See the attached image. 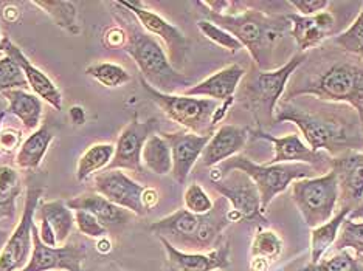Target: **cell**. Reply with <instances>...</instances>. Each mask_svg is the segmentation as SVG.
<instances>
[{
  "label": "cell",
  "instance_id": "cell-36",
  "mask_svg": "<svg viewBox=\"0 0 363 271\" xmlns=\"http://www.w3.org/2000/svg\"><path fill=\"white\" fill-rule=\"evenodd\" d=\"M334 245L335 251L352 250L356 253V258L363 262V221H356L346 217Z\"/></svg>",
  "mask_w": 363,
  "mask_h": 271
},
{
  "label": "cell",
  "instance_id": "cell-5",
  "mask_svg": "<svg viewBox=\"0 0 363 271\" xmlns=\"http://www.w3.org/2000/svg\"><path fill=\"white\" fill-rule=\"evenodd\" d=\"M113 6L118 8L117 21L125 28L128 36L123 50L135 61L142 73L140 78L162 93H176L179 88L186 90L191 87V81L172 67L168 53L164 52L159 40L142 28L135 16L118 2H115Z\"/></svg>",
  "mask_w": 363,
  "mask_h": 271
},
{
  "label": "cell",
  "instance_id": "cell-47",
  "mask_svg": "<svg viewBox=\"0 0 363 271\" xmlns=\"http://www.w3.org/2000/svg\"><path fill=\"white\" fill-rule=\"evenodd\" d=\"M69 117H70L73 125H77V126H82L86 122V120H87L86 110L82 109L81 105H73V108H70Z\"/></svg>",
  "mask_w": 363,
  "mask_h": 271
},
{
  "label": "cell",
  "instance_id": "cell-39",
  "mask_svg": "<svg viewBox=\"0 0 363 271\" xmlns=\"http://www.w3.org/2000/svg\"><path fill=\"white\" fill-rule=\"evenodd\" d=\"M303 271H363V262L348 250L337 251L328 260H320L315 265H308Z\"/></svg>",
  "mask_w": 363,
  "mask_h": 271
},
{
  "label": "cell",
  "instance_id": "cell-42",
  "mask_svg": "<svg viewBox=\"0 0 363 271\" xmlns=\"http://www.w3.org/2000/svg\"><path fill=\"white\" fill-rule=\"evenodd\" d=\"M291 4L300 16H313L321 11H326V8L331 5L328 0H291Z\"/></svg>",
  "mask_w": 363,
  "mask_h": 271
},
{
  "label": "cell",
  "instance_id": "cell-9",
  "mask_svg": "<svg viewBox=\"0 0 363 271\" xmlns=\"http://www.w3.org/2000/svg\"><path fill=\"white\" fill-rule=\"evenodd\" d=\"M292 200L306 225L312 229L326 224L335 214L338 183L333 171L321 177L301 178L292 183Z\"/></svg>",
  "mask_w": 363,
  "mask_h": 271
},
{
  "label": "cell",
  "instance_id": "cell-49",
  "mask_svg": "<svg viewBox=\"0 0 363 271\" xmlns=\"http://www.w3.org/2000/svg\"><path fill=\"white\" fill-rule=\"evenodd\" d=\"M348 219H351V220H357V219H363V200L360 202V204L359 207L354 209V211H351L350 212V216H348Z\"/></svg>",
  "mask_w": 363,
  "mask_h": 271
},
{
  "label": "cell",
  "instance_id": "cell-52",
  "mask_svg": "<svg viewBox=\"0 0 363 271\" xmlns=\"http://www.w3.org/2000/svg\"><path fill=\"white\" fill-rule=\"evenodd\" d=\"M360 117H362V121H363V110H362V113H360Z\"/></svg>",
  "mask_w": 363,
  "mask_h": 271
},
{
  "label": "cell",
  "instance_id": "cell-45",
  "mask_svg": "<svg viewBox=\"0 0 363 271\" xmlns=\"http://www.w3.org/2000/svg\"><path fill=\"white\" fill-rule=\"evenodd\" d=\"M233 103H235V98H232V100H227V101L219 103L218 109L214 110V115H213V127H216L219 122L227 117V113H228L230 108H232V105H233Z\"/></svg>",
  "mask_w": 363,
  "mask_h": 271
},
{
  "label": "cell",
  "instance_id": "cell-22",
  "mask_svg": "<svg viewBox=\"0 0 363 271\" xmlns=\"http://www.w3.org/2000/svg\"><path fill=\"white\" fill-rule=\"evenodd\" d=\"M0 48H2L4 56L11 57L16 62L21 65L23 70V75L27 78L28 86L31 87L33 92L40 100L48 103L53 109L61 110L62 109V93L61 90L55 86V82L48 78L43 70H39L36 65H33L28 57L23 54L21 48L11 42L8 38H2V42H0Z\"/></svg>",
  "mask_w": 363,
  "mask_h": 271
},
{
  "label": "cell",
  "instance_id": "cell-2",
  "mask_svg": "<svg viewBox=\"0 0 363 271\" xmlns=\"http://www.w3.org/2000/svg\"><path fill=\"white\" fill-rule=\"evenodd\" d=\"M318 52V61L304 59L298 71L289 79L281 101H291L298 96H313L321 101L348 104L359 113L363 110V65L359 59H350V54L340 50V56Z\"/></svg>",
  "mask_w": 363,
  "mask_h": 271
},
{
  "label": "cell",
  "instance_id": "cell-15",
  "mask_svg": "<svg viewBox=\"0 0 363 271\" xmlns=\"http://www.w3.org/2000/svg\"><path fill=\"white\" fill-rule=\"evenodd\" d=\"M95 191L117 207L126 209L135 216H145L142 197L145 186L128 177L120 169H104L95 175Z\"/></svg>",
  "mask_w": 363,
  "mask_h": 271
},
{
  "label": "cell",
  "instance_id": "cell-30",
  "mask_svg": "<svg viewBox=\"0 0 363 271\" xmlns=\"http://www.w3.org/2000/svg\"><path fill=\"white\" fill-rule=\"evenodd\" d=\"M283 241L270 229H258L252 243V270L266 271L272 260L281 256Z\"/></svg>",
  "mask_w": 363,
  "mask_h": 271
},
{
  "label": "cell",
  "instance_id": "cell-31",
  "mask_svg": "<svg viewBox=\"0 0 363 271\" xmlns=\"http://www.w3.org/2000/svg\"><path fill=\"white\" fill-rule=\"evenodd\" d=\"M143 168L155 175H168L172 171V155L169 143L163 137L154 134L145 143L142 152Z\"/></svg>",
  "mask_w": 363,
  "mask_h": 271
},
{
  "label": "cell",
  "instance_id": "cell-40",
  "mask_svg": "<svg viewBox=\"0 0 363 271\" xmlns=\"http://www.w3.org/2000/svg\"><path fill=\"white\" fill-rule=\"evenodd\" d=\"M185 209H188L193 214H207L214 207L210 195L205 192L203 188L197 183H191L184 194Z\"/></svg>",
  "mask_w": 363,
  "mask_h": 271
},
{
  "label": "cell",
  "instance_id": "cell-41",
  "mask_svg": "<svg viewBox=\"0 0 363 271\" xmlns=\"http://www.w3.org/2000/svg\"><path fill=\"white\" fill-rule=\"evenodd\" d=\"M73 214H75V225L82 234L92 237V239H104L107 228L101 225L96 217L86 211H73Z\"/></svg>",
  "mask_w": 363,
  "mask_h": 271
},
{
  "label": "cell",
  "instance_id": "cell-1",
  "mask_svg": "<svg viewBox=\"0 0 363 271\" xmlns=\"http://www.w3.org/2000/svg\"><path fill=\"white\" fill-rule=\"evenodd\" d=\"M294 122L301 130L313 152L325 151L335 158L348 152L363 151V121L348 104L321 101L313 96H298L279 101L275 122Z\"/></svg>",
  "mask_w": 363,
  "mask_h": 271
},
{
  "label": "cell",
  "instance_id": "cell-24",
  "mask_svg": "<svg viewBox=\"0 0 363 271\" xmlns=\"http://www.w3.org/2000/svg\"><path fill=\"white\" fill-rule=\"evenodd\" d=\"M245 76V70L238 64H232L228 67L222 69L211 76L203 79L199 84H194L185 90L184 95L196 96V98H208L213 101H227L235 98L236 90Z\"/></svg>",
  "mask_w": 363,
  "mask_h": 271
},
{
  "label": "cell",
  "instance_id": "cell-44",
  "mask_svg": "<svg viewBox=\"0 0 363 271\" xmlns=\"http://www.w3.org/2000/svg\"><path fill=\"white\" fill-rule=\"evenodd\" d=\"M126 40H128L126 31L121 25L109 28L103 36V42L107 48H109V50H111V48H112V50H117V48L123 50V48H125V45H126Z\"/></svg>",
  "mask_w": 363,
  "mask_h": 271
},
{
  "label": "cell",
  "instance_id": "cell-25",
  "mask_svg": "<svg viewBox=\"0 0 363 271\" xmlns=\"http://www.w3.org/2000/svg\"><path fill=\"white\" fill-rule=\"evenodd\" d=\"M72 211H86L106 228L118 226L130 220V212L113 204L98 192H84L65 202Z\"/></svg>",
  "mask_w": 363,
  "mask_h": 271
},
{
  "label": "cell",
  "instance_id": "cell-20",
  "mask_svg": "<svg viewBox=\"0 0 363 271\" xmlns=\"http://www.w3.org/2000/svg\"><path fill=\"white\" fill-rule=\"evenodd\" d=\"M167 251L169 271H214L230 267V243L222 242L218 248L208 253H185L169 242L160 239Z\"/></svg>",
  "mask_w": 363,
  "mask_h": 271
},
{
  "label": "cell",
  "instance_id": "cell-32",
  "mask_svg": "<svg viewBox=\"0 0 363 271\" xmlns=\"http://www.w3.org/2000/svg\"><path fill=\"white\" fill-rule=\"evenodd\" d=\"M115 154V146L111 143H96L81 155L77 164V180L86 182L95 172H101L109 166Z\"/></svg>",
  "mask_w": 363,
  "mask_h": 271
},
{
  "label": "cell",
  "instance_id": "cell-14",
  "mask_svg": "<svg viewBox=\"0 0 363 271\" xmlns=\"http://www.w3.org/2000/svg\"><path fill=\"white\" fill-rule=\"evenodd\" d=\"M121 6H125L128 11L135 16L142 28L152 35L155 39H162V42L167 45L169 62L172 67L179 64H184L188 54V39L185 38L176 25H172L167 19H163L160 14H157L152 10H147L142 4L138 2H118Z\"/></svg>",
  "mask_w": 363,
  "mask_h": 271
},
{
  "label": "cell",
  "instance_id": "cell-43",
  "mask_svg": "<svg viewBox=\"0 0 363 271\" xmlns=\"http://www.w3.org/2000/svg\"><path fill=\"white\" fill-rule=\"evenodd\" d=\"M21 144H22L21 130L6 129L4 132H0V152L10 155L14 151H19Z\"/></svg>",
  "mask_w": 363,
  "mask_h": 271
},
{
  "label": "cell",
  "instance_id": "cell-38",
  "mask_svg": "<svg viewBox=\"0 0 363 271\" xmlns=\"http://www.w3.org/2000/svg\"><path fill=\"white\" fill-rule=\"evenodd\" d=\"M197 28H199L202 35L208 40H211L213 44L225 48V50H228L230 53H238L244 48L242 44L239 42L232 33H228L227 30L220 28L219 25H216V23H213L207 19L197 22Z\"/></svg>",
  "mask_w": 363,
  "mask_h": 271
},
{
  "label": "cell",
  "instance_id": "cell-50",
  "mask_svg": "<svg viewBox=\"0 0 363 271\" xmlns=\"http://www.w3.org/2000/svg\"><path fill=\"white\" fill-rule=\"evenodd\" d=\"M5 117H6V110H2V112H0V129H2V122H4Z\"/></svg>",
  "mask_w": 363,
  "mask_h": 271
},
{
  "label": "cell",
  "instance_id": "cell-21",
  "mask_svg": "<svg viewBox=\"0 0 363 271\" xmlns=\"http://www.w3.org/2000/svg\"><path fill=\"white\" fill-rule=\"evenodd\" d=\"M291 22V36L301 52L317 48L323 40L334 35L337 22L331 11H321L313 16L287 14Z\"/></svg>",
  "mask_w": 363,
  "mask_h": 271
},
{
  "label": "cell",
  "instance_id": "cell-7",
  "mask_svg": "<svg viewBox=\"0 0 363 271\" xmlns=\"http://www.w3.org/2000/svg\"><path fill=\"white\" fill-rule=\"evenodd\" d=\"M232 171H241L249 175L253 183L257 185L261 195L262 211L267 209L272 200L278 194L284 192L294 182L301 178H309L315 174V169L304 163H281V164H258L253 160L244 157V155H235V157L225 160L218 166V177L211 178L218 180L222 175L228 174Z\"/></svg>",
  "mask_w": 363,
  "mask_h": 271
},
{
  "label": "cell",
  "instance_id": "cell-23",
  "mask_svg": "<svg viewBox=\"0 0 363 271\" xmlns=\"http://www.w3.org/2000/svg\"><path fill=\"white\" fill-rule=\"evenodd\" d=\"M250 137V129L225 125L219 127L205 146L201 161L205 168L219 166L220 163L235 157L244 149Z\"/></svg>",
  "mask_w": 363,
  "mask_h": 271
},
{
  "label": "cell",
  "instance_id": "cell-33",
  "mask_svg": "<svg viewBox=\"0 0 363 271\" xmlns=\"http://www.w3.org/2000/svg\"><path fill=\"white\" fill-rule=\"evenodd\" d=\"M47 13L57 27L69 31L70 35L77 36L81 33V27L78 23V4L67 2V0H39V2H31Z\"/></svg>",
  "mask_w": 363,
  "mask_h": 271
},
{
  "label": "cell",
  "instance_id": "cell-46",
  "mask_svg": "<svg viewBox=\"0 0 363 271\" xmlns=\"http://www.w3.org/2000/svg\"><path fill=\"white\" fill-rule=\"evenodd\" d=\"M142 202H143V207L146 211H150L151 208H154L157 202H159V192L152 188H145V192L142 197Z\"/></svg>",
  "mask_w": 363,
  "mask_h": 271
},
{
  "label": "cell",
  "instance_id": "cell-35",
  "mask_svg": "<svg viewBox=\"0 0 363 271\" xmlns=\"http://www.w3.org/2000/svg\"><path fill=\"white\" fill-rule=\"evenodd\" d=\"M86 75L92 76L95 81H98L107 88H117L128 84L130 81L128 70L113 62H96L89 65L86 69Z\"/></svg>",
  "mask_w": 363,
  "mask_h": 271
},
{
  "label": "cell",
  "instance_id": "cell-18",
  "mask_svg": "<svg viewBox=\"0 0 363 271\" xmlns=\"http://www.w3.org/2000/svg\"><path fill=\"white\" fill-rule=\"evenodd\" d=\"M39 220V239L47 246H62L72 236L75 225V214L64 200H52L40 203L36 211Z\"/></svg>",
  "mask_w": 363,
  "mask_h": 271
},
{
  "label": "cell",
  "instance_id": "cell-13",
  "mask_svg": "<svg viewBox=\"0 0 363 271\" xmlns=\"http://www.w3.org/2000/svg\"><path fill=\"white\" fill-rule=\"evenodd\" d=\"M87 256L84 245L65 243L47 246L39 239L36 224L33 226V251L27 267L19 271H82V262Z\"/></svg>",
  "mask_w": 363,
  "mask_h": 271
},
{
  "label": "cell",
  "instance_id": "cell-8",
  "mask_svg": "<svg viewBox=\"0 0 363 271\" xmlns=\"http://www.w3.org/2000/svg\"><path fill=\"white\" fill-rule=\"evenodd\" d=\"M145 93L163 110L169 120H172L188 132L197 135H213V115L219 103L208 98H196L188 95L162 93L152 88L145 79L140 78Z\"/></svg>",
  "mask_w": 363,
  "mask_h": 271
},
{
  "label": "cell",
  "instance_id": "cell-4",
  "mask_svg": "<svg viewBox=\"0 0 363 271\" xmlns=\"http://www.w3.org/2000/svg\"><path fill=\"white\" fill-rule=\"evenodd\" d=\"M207 21L216 23L249 50L257 69L262 71L277 70L275 52L284 36L291 35L287 16H269L259 10H244L235 14H214L203 10Z\"/></svg>",
  "mask_w": 363,
  "mask_h": 271
},
{
  "label": "cell",
  "instance_id": "cell-51",
  "mask_svg": "<svg viewBox=\"0 0 363 271\" xmlns=\"http://www.w3.org/2000/svg\"><path fill=\"white\" fill-rule=\"evenodd\" d=\"M0 42H2V38H0ZM4 56V53H2V48H0V57Z\"/></svg>",
  "mask_w": 363,
  "mask_h": 271
},
{
  "label": "cell",
  "instance_id": "cell-34",
  "mask_svg": "<svg viewBox=\"0 0 363 271\" xmlns=\"http://www.w3.org/2000/svg\"><path fill=\"white\" fill-rule=\"evenodd\" d=\"M333 44L340 48L343 53L354 56L363 62V4L351 27L346 28L340 35L334 36Z\"/></svg>",
  "mask_w": 363,
  "mask_h": 271
},
{
  "label": "cell",
  "instance_id": "cell-19",
  "mask_svg": "<svg viewBox=\"0 0 363 271\" xmlns=\"http://www.w3.org/2000/svg\"><path fill=\"white\" fill-rule=\"evenodd\" d=\"M162 137L171 147V174L179 185H185L189 172L193 171L197 160H201L205 146L208 144L213 135H197L188 130H179V132H163Z\"/></svg>",
  "mask_w": 363,
  "mask_h": 271
},
{
  "label": "cell",
  "instance_id": "cell-16",
  "mask_svg": "<svg viewBox=\"0 0 363 271\" xmlns=\"http://www.w3.org/2000/svg\"><path fill=\"white\" fill-rule=\"evenodd\" d=\"M250 137L258 139H267L274 144L275 155L274 158L267 161V164H281V163H304L309 164L317 172H325L331 169V157L326 152H313L311 147L301 142V138L296 134L286 137H274L264 130H252Z\"/></svg>",
  "mask_w": 363,
  "mask_h": 271
},
{
  "label": "cell",
  "instance_id": "cell-26",
  "mask_svg": "<svg viewBox=\"0 0 363 271\" xmlns=\"http://www.w3.org/2000/svg\"><path fill=\"white\" fill-rule=\"evenodd\" d=\"M2 98L8 103L6 112L19 118L26 130L35 132L39 129L40 118H43V100L39 96L23 88H18L2 93Z\"/></svg>",
  "mask_w": 363,
  "mask_h": 271
},
{
  "label": "cell",
  "instance_id": "cell-48",
  "mask_svg": "<svg viewBox=\"0 0 363 271\" xmlns=\"http://www.w3.org/2000/svg\"><path fill=\"white\" fill-rule=\"evenodd\" d=\"M11 233H13V231H10V229L0 228V254H2V251H4V248H5V245H6V242H8V239H10Z\"/></svg>",
  "mask_w": 363,
  "mask_h": 271
},
{
  "label": "cell",
  "instance_id": "cell-6",
  "mask_svg": "<svg viewBox=\"0 0 363 271\" xmlns=\"http://www.w3.org/2000/svg\"><path fill=\"white\" fill-rule=\"evenodd\" d=\"M304 59H306V54L298 53L277 70L262 71L259 69H253V71L245 73L238 87L239 98L245 108L252 112L259 130L275 126L277 105L286 92L289 79L292 78Z\"/></svg>",
  "mask_w": 363,
  "mask_h": 271
},
{
  "label": "cell",
  "instance_id": "cell-28",
  "mask_svg": "<svg viewBox=\"0 0 363 271\" xmlns=\"http://www.w3.org/2000/svg\"><path fill=\"white\" fill-rule=\"evenodd\" d=\"M53 138V134L47 126H40L35 132H31L23 139L18 154H16V166L26 171H36L43 163Z\"/></svg>",
  "mask_w": 363,
  "mask_h": 271
},
{
  "label": "cell",
  "instance_id": "cell-17",
  "mask_svg": "<svg viewBox=\"0 0 363 271\" xmlns=\"http://www.w3.org/2000/svg\"><path fill=\"white\" fill-rule=\"evenodd\" d=\"M338 183V204L350 212L363 200V152H348L331 160Z\"/></svg>",
  "mask_w": 363,
  "mask_h": 271
},
{
  "label": "cell",
  "instance_id": "cell-10",
  "mask_svg": "<svg viewBox=\"0 0 363 271\" xmlns=\"http://www.w3.org/2000/svg\"><path fill=\"white\" fill-rule=\"evenodd\" d=\"M213 188L230 204L232 221L249 220L258 225H266L267 219L261 207V195L253 180L241 171H232L218 180H213Z\"/></svg>",
  "mask_w": 363,
  "mask_h": 271
},
{
  "label": "cell",
  "instance_id": "cell-12",
  "mask_svg": "<svg viewBox=\"0 0 363 271\" xmlns=\"http://www.w3.org/2000/svg\"><path fill=\"white\" fill-rule=\"evenodd\" d=\"M159 120L150 118L140 121L137 117L121 130L117 143H115V154L109 166L106 169L132 171L137 174H143L142 152L145 143L159 130Z\"/></svg>",
  "mask_w": 363,
  "mask_h": 271
},
{
  "label": "cell",
  "instance_id": "cell-3",
  "mask_svg": "<svg viewBox=\"0 0 363 271\" xmlns=\"http://www.w3.org/2000/svg\"><path fill=\"white\" fill-rule=\"evenodd\" d=\"M230 224H233L230 219V204L224 197H219L207 214H193L188 209H177L154 221L150 231L180 251L208 253L222 243V233Z\"/></svg>",
  "mask_w": 363,
  "mask_h": 271
},
{
  "label": "cell",
  "instance_id": "cell-27",
  "mask_svg": "<svg viewBox=\"0 0 363 271\" xmlns=\"http://www.w3.org/2000/svg\"><path fill=\"white\" fill-rule=\"evenodd\" d=\"M22 191L23 183L18 168L0 160V221L14 220Z\"/></svg>",
  "mask_w": 363,
  "mask_h": 271
},
{
  "label": "cell",
  "instance_id": "cell-11",
  "mask_svg": "<svg viewBox=\"0 0 363 271\" xmlns=\"http://www.w3.org/2000/svg\"><path fill=\"white\" fill-rule=\"evenodd\" d=\"M40 197H43V188H28L26 207H23L19 224L13 229L10 239L0 254V271H19L27 267L33 251V226H35V216Z\"/></svg>",
  "mask_w": 363,
  "mask_h": 271
},
{
  "label": "cell",
  "instance_id": "cell-29",
  "mask_svg": "<svg viewBox=\"0 0 363 271\" xmlns=\"http://www.w3.org/2000/svg\"><path fill=\"white\" fill-rule=\"evenodd\" d=\"M350 216L348 209H338L334 217L326 221V224L320 225L312 229L311 234V265H315L325 256V253L329 250V246H333L337 241L338 231L345 221V219Z\"/></svg>",
  "mask_w": 363,
  "mask_h": 271
},
{
  "label": "cell",
  "instance_id": "cell-37",
  "mask_svg": "<svg viewBox=\"0 0 363 271\" xmlns=\"http://www.w3.org/2000/svg\"><path fill=\"white\" fill-rule=\"evenodd\" d=\"M28 82L21 65L8 56L0 57V98H2V93L10 92V90H26Z\"/></svg>",
  "mask_w": 363,
  "mask_h": 271
}]
</instances>
